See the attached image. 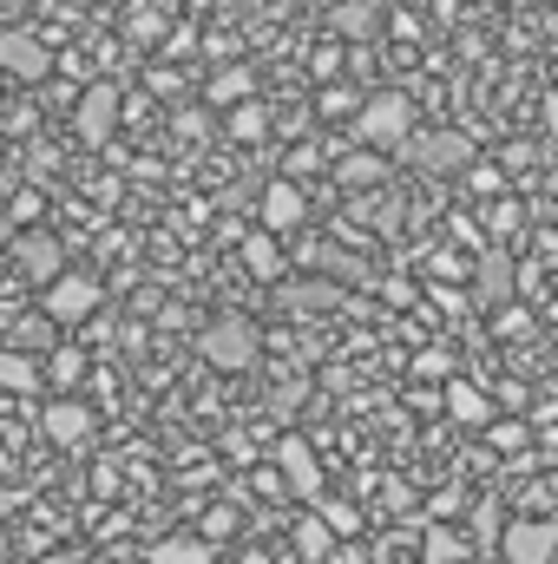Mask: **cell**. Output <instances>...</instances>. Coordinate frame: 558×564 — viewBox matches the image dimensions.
I'll return each instance as SVG.
<instances>
[{
	"label": "cell",
	"instance_id": "cell-1",
	"mask_svg": "<svg viewBox=\"0 0 558 564\" xmlns=\"http://www.w3.org/2000/svg\"><path fill=\"white\" fill-rule=\"evenodd\" d=\"M197 355L217 368V375H244V368H257L264 361V335H257V322L250 315H217V322H204V335H197Z\"/></svg>",
	"mask_w": 558,
	"mask_h": 564
},
{
	"label": "cell",
	"instance_id": "cell-2",
	"mask_svg": "<svg viewBox=\"0 0 558 564\" xmlns=\"http://www.w3.org/2000/svg\"><path fill=\"white\" fill-rule=\"evenodd\" d=\"M355 132L375 144V151H401V144L415 139V99H401V93H375V99L355 112Z\"/></svg>",
	"mask_w": 558,
	"mask_h": 564
},
{
	"label": "cell",
	"instance_id": "cell-3",
	"mask_svg": "<svg viewBox=\"0 0 558 564\" xmlns=\"http://www.w3.org/2000/svg\"><path fill=\"white\" fill-rule=\"evenodd\" d=\"M395 158H408L427 177H453V171H473V139L466 132H415Z\"/></svg>",
	"mask_w": 558,
	"mask_h": 564
},
{
	"label": "cell",
	"instance_id": "cell-4",
	"mask_svg": "<svg viewBox=\"0 0 558 564\" xmlns=\"http://www.w3.org/2000/svg\"><path fill=\"white\" fill-rule=\"evenodd\" d=\"M53 66H60V53H53L33 26H0V73H7V79L40 86V79H53Z\"/></svg>",
	"mask_w": 558,
	"mask_h": 564
},
{
	"label": "cell",
	"instance_id": "cell-5",
	"mask_svg": "<svg viewBox=\"0 0 558 564\" xmlns=\"http://www.w3.org/2000/svg\"><path fill=\"white\" fill-rule=\"evenodd\" d=\"M99 302H106V289L93 276H66L46 282V322H60V328H79V322H93L99 315Z\"/></svg>",
	"mask_w": 558,
	"mask_h": 564
},
{
	"label": "cell",
	"instance_id": "cell-6",
	"mask_svg": "<svg viewBox=\"0 0 558 564\" xmlns=\"http://www.w3.org/2000/svg\"><path fill=\"white\" fill-rule=\"evenodd\" d=\"M500 552H506V564H558V525L552 519H513L500 532Z\"/></svg>",
	"mask_w": 558,
	"mask_h": 564
},
{
	"label": "cell",
	"instance_id": "cell-7",
	"mask_svg": "<svg viewBox=\"0 0 558 564\" xmlns=\"http://www.w3.org/2000/svg\"><path fill=\"white\" fill-rule=\"evenodd\" d=\"M73 126H79V139L86 144H106L112 139V126H119V86H86L79 93V106H73Z\"/></svg>",
	"mask_w": 558,
	"mask_h": 564
},
{
	"label": "cell",
	"instance_id": "cell-8",
	"mask_svg": "<svg viewBox=\"0 0 558 564\" xmlns=\"http://www.w3.org/2000/svg\"><path fill=\"white\" fill-rule=\"evenodd\" d=\"M277 308H282V315H329V308H348V295H342L335 282L282 276L277 282Z\"/></svg>",
	"mask_w": 558,
	"mask_h": 564
},
{
	"label": "cell",
	"instance_id": "cell-9",
	"mask_svg": "<svg viewBox=\"0 0 558 564\" xmlns=\"http://www.w3.org/2000/svg\"><path fill=\"white\" fill-rule=\"evenodd\" d=\"M513 282H519L513 276V257H506V250H486V257L473 263V302L500 315V308H513Z\"/></svg>",
	"mask_w": 558,
	"mask_h": 564
},
{
	"label": "cell",
	"instance_id": "cell-10",
	"mask_svg": "<svg viewBox=\"0 0 558 564\" xmlns=\"http://www.w3.org/2000/svg\"><path fill=\"white\" fill-rule=\"evenodd\" d=\"M13 263H20V276L40 282V289L66 276V263H60V243H53L46 230H26V237H13Z\"/></svg>",
	"mask_w": 558,
	"mask_h": 564
},
{
	"label": "cell",
	"instance_id": "cell-11",
	"mask_svg": "<svg viewBox=\"0 0 558 564\" xmlns=\"http://www.w3.org/2000/svg\"><path fill=\"white\" fill-rule=\"evenodd\" d=\"M277 466H282V479H289V492L296 499H322V466H315V453H309V440H282L277 446Z\"/></svg>",
	"mask_w": 558,
	"mask_h": 564
},
{
	"label": "cell",
	"instance_id": "cell-12",
	"mask_svg": "<svg viewBox=\"0 0 558 564\" xmlns=\"http://www.w3.org/2000/svg\"><path fill=\"white\" fill-rule=\"evenodd\" d=\"M40 426H46L53 446H86V440H93V414H86L79 401H53V408L40 414Z\"/></svg>",
	"mask_w": 558,
	"mask_h": 564
},
{
	"label": "cell",
	"instance_id": "cell-13",
	"mask_svg": "<svg viewBox=\"0 0 558 564\" xmlns=\"http://www.w3.org/2000/svg\"><path fill=\"white\" fill-rule=\"evenodd\" d=\"M302 210H309V204H302V191H296L289 177H277V184L264 191V230H270V237H289V230L302 224Z\"/></svg>",
	"mask_w": 558,
	"mask_h": 564
},
{
	"label": "cell",
	"instance_id": "cell-14",
	"mask_svg": "<svg viewBox=\"0 0 558 564\" xmlns=\"http://www.w3.org/2000/svg\"><path fill=\"white\" fill-rule=\"evenodd\" d=\"M244 270H250L257 282H270V289H277V282L289 276V257L277 250V237H270V230H257V237L244 243Z\"/></svg>",
	"mask_w": 558,
	"mask_h": 564
},
{
	"label": "cell",
	"instance_id": "cell-15",
	"mask_svg": "<svg viewBox=\"0 0 558 564\" xmlns=\"http://www.w3.org/2000/svg\"><path fill=\"white\" fill-rule=\"evenodd\" d=\"M211 558H217V545H211V539L171 532V539H158V545H151V558H144V564H211Z\"/></svg>",
	"mask_w": 558,
	"mask_h": 564
},
{
	"label": "cell",
	"instance_id": "cell-16",
	"mask_svg": "<svg viewBox=\"0 0 558 564\" xmlns=\"http://www.w3.org/2000/svg\"><path fill=\"white\" fill-rule=\"evenodd\" d=\"M447 414H453L460 426H486L493 421V401H486L473 381H447Z\"/></svg>",
	"mask_w": 558,
	"mask_h": 564
},
{
	"label": "cell",
	"instance_id": "cell-17",
	"mask_svg": "<svg viewBox=\"0 0 558 564\" xmlns=\"http://www.w3.org/2000/svg\"><path fill=\"white\" fill-rule=\"evenodd\" d=\"M388 171H395V164H388V158H382V151H348V158H342V164H335V177H342V184H348V191H362V184H382V177H388Z\"/></svg>",
	"mask_w": 558,
	"mask_h": 564
},
{
	"label": "cell",
	"instance_id": "cell-18",
	"mask_svg": "<svg viewBox=\"0 0 558 564\" xmlns=\"http://www.w3.org/2000/svg\"><path fill=\"white\" fill-rule=\"evenodd\" d=\"M250 99H257V79H250L244 66H230V73H217V79H211V106L237 112V106H250Z\"/></svg>",
	"mask_w": 558,
	"mask_h": 564
},
{
	"label": "cell",
	"instance_id": "cell-19",
	"mask_svg": "<svg viewBox=\"0 0 558 564\" xmlns=\"http://www.w3.org/2000/svg\"><path fill=\"white\" fill-rule=\"evenodd\" d=\"M335 26H342V40H368L382 26V0H342L335 7Z\"/></svg>",
	"mask_w": 558,
	"mask_h": 564
},
{
	"label": "cell",
	"instance_id": "cell-20",
	"mask_svg": "<svg viewBox=\"0 0 558 564\" xmlns=\"http://www.w3.org/2000/svg\"><path fill=\"white\" fill-rule=\"evenodd\" d=\"M355 217H362L368 230H382V237H395V230L408 224V210H401V197H368V204H355Z\"/></svg>",
	"mask_w": 558,
	"mask_h": 564
},
{
	"label": "cell",
	"instance_id": "cell-21",
	"mask_svg": "<svg viewBox=\"0 0 558 564\" xmlns=\"http://www.w3.org/2000/svg\"><path fill=\"white\" fill-rule=\"evenodd\" d=\"M0 388H7V394H33V388H40V368H33L20 348H0Z\"/></svg>",
	"mask_w": 558,
	"mask_h": 564
},
{
	"label": "cell",
	"instance_id": "cell-22",
	"mask_svg": "<svg viewBox=\"0 0 558 564\" xmlns=\"http://www.w3.org/2000/svg\"><path fill=\"white\" fill-rule=\"evenodd\" d=\"M315 519H322L335 539H355V532H362V512H355V506H335V499H315Z\"/></svg>",
	"mask_w": 558,
	"mask_h": 564
},
{
	"label": "cell",
	"instance_id": "cell-23",
	"mask_svg": "<svg viewBox=\"0 0 558 564\" xmlns=\"http://www.w3.org/2000/svg\"><path fill=\"white\" fill-rule=\"evenodd\" d=\"M296 552H302V558H329V552H335V532H329L322 519H302V525H296Z\"/></svg>",
	"mask_w": 558,
	"mask_h": 564
},
{
	"label": "cell",
	"instance_id": "cell-24",
	"mask_svg": "<svg viewBox=\"0 0 558 564\" xmlns=\"http://www.w3.org/2000/svg\"><path fill=\"white\" fill-rule=\"evenodd\" d=\"M264 132H270V112H264V106H257V99H250V106H237V112H230V139L257 144V139H264Z\"/></svg>",
	"mask_w": 558,
	"mask_h": 564
},
{
	"label": "cell",
	"instance_id": "cell-25",
	"mask_svg": "<svg viewBox=\"0 0 558 564\" xmlns=\"http://www.w3.org/2000/svg\"><path fill=\"white\" fill-rule=\"evenodd\" d=\"M362 106H368V99H362L355 86H329V93L315 99V112H322V119H348V112H362Z\"/></svg>",
	"mask_w": 558,
	"mask_h": 564
},
{
	"label": "cell",
	"instance_id": "cell-26",
	"mask_svg": "<svg viewBox=\"0 0 558 564\" xmlns=\"http://www.w3.org/2000/svg\"><path fill=\"white\" fill-rule=\"evenodd\" d=\"M460 552H466V545H460L453 532H427V564H460Z\"/></svg>",
	"mask_w": 558,
	"mask_h": 564
},
{
	"label": "cell",
	"instance_id": "cell-27",
	"mask_svg": "<svg viewBox=\"0 0 558 564\" xmlns=\"http://www.w3.org/2000/svg\"><path fill=\"white\" fill-rule=\"evenodd\" d=\"M486 224H493V237H513L526 217H519V204H493V210H486Z\"/></svg>",
	"mask_w": 558,
	"mask_h": 564
},
{
	"label": "cell",
	"instance_id": "cell-28",
	"mask_svg": "<svg viewBox=\"0 0 558 564\" xmlns=\"http://www.w3.org/2000/svg\"><path fill=\"white\" fill-rule=\"evenodd\" d=\"M296 401H302V381H289V375H282V381H277V394H270V408H277V414H289Z\"/></svg>",
	"mask_w": 558,
	"mask_h": 564
},
{
	"label": "cell",
	"instance_id": "cell-29",
	"mask_svg": "<svg viewBox=\"0 0 558 564\" xmlns=\"http://www.w3.org/2000/svg\"><path fill=\"white\" fill-rule=\"evenodd\" d=\"M526 328H533L526 308H500V335H526Z\"/></svg>",
	"mask_w": 558,
	"mask_h": 564
},
{
	"label": "cell",
	"instance_id": "cell-30",
	"mask_svg": "<svg viewBox=\"0 0 558 564\" xmlns=\"http://www.w3.org/2000/svg\"><path fill=\"white\" fill-rule=\"evenodd\" d=\"M473 532H480V539H493V532H500V506H493V499L473 512Z\"/></svg>",
	"mask_w": 558,
	"mask_h": 564
},
{
	"label": "cell",
	"instance_id": "cell-31",
	"mask_svg": "<svg viewBox=\"0 0 558 564\" xmlns=\"http://www.w3.org/2000/svg\"><path fill=\"white\" fill-rule=\"evenodd\" d=\"M493 446H506V453H513V446H526V426H519V421L493 426Z\"/></svg>",
	"mask_w": 558,
	"mask_h": 564
},
{
	"label": "cell",
	"instance_id": "cell-32",
	"mask_svg": "<svg viewBox=\"0 0 558 564\" xmlns=\"http://www.w3.org/2000/svg\"><path fill=\"white\" fill-rule=\"evenodd\" d=\"M79 368H86L79 355H53V381H79Z\"/></svg>",
	"mask_w": 558,
	"mask_h": 564
},
{
	"label": "cell",
	"instance_id": "cell-33",
	"mask_svg": "<svg viewBox=\"0 0 558 564\" xmlns=\"http://www.w3.org/2000/svg\"><path fill=\"white\" fill-rule=\"evenodd\" d=\"M546 132L558 139V99H546Z\"/></svg>",
	"mask_w": 558,
	"mask_h": 564
},
{
	"label": "cell",
	"instance_id": "cell-34",
	"mask_svg": "<svg viewBox=\"0 0 558 564\" xmlns=\"http://www.w3.org/2000/svg\"><path fill=\"white\" fill-rule=\"evenodd\" d=\"M46 564H86V558H79V552H53Z\"/></svg>",
	"mask_w": 558,
	"mask_h": 564
},
{
	"label": "cell",
	"instance_id": "cell-35",
	"mask_svg": "<svg viewBox=\"0 0 558 564\" xmlns=\"http://www.w3.org/2000/svg\"><path fill=\"white\" fill-rule=\"evenodd\" d=\"M546 33H552V40H558V13H552V20H546Z\"/></svg>",
	"mask_w": 558,
	"mask_h": 564
},
{
	"label": "cell",
	"instance_id": "cell-36",
	"mask_svg": "<svg viewBox=\"0 0 558 564\" xmlns=\"http://www.w3.org/2000/svg\"><path fill=\"white\" fill-rule=\"evenodd\" d=\"M552 191H558V171H552Z\"/></svg>",
	"mask_w": 558,
	"mask_h": 564
}]
</instances>
